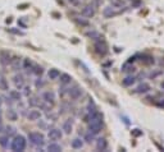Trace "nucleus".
<instances>
[{"instance_id":"f257e3e1","label":"nucleus","mask_w":164,"mask_h":152,"mask_svg":"<svg viewBox=\"0 0 164 152\" xmlns=\"http://www.w3.org/2000/svg\"><path fill=\"white\" fill-rule=\"evenodd\" d=\"M26 147H27V141H26L24 136H22V134L14 136L13 141L11 142V150L14 152H22L26 150Z\"/></svg>"},{"instance_id":"f03ea898","label":"nucleus","mask_w":164,"mask_h":152,"mask_svg":"<svg viewBox=\"0 0 164 152\" xmlns=\"http://www.w3.org/2000/svg\"><path fill=\"white\" fill-rule=\"evenodd\" d=\"M94 49H95V53H96L98 55H100V56H105L108 54V51H109L107 42L103 40V37L101 38H98L96 41H95Z\"/></svg>"},{"instance_id":"7ed1b4c3","label":"nucleus","mask_w":164,"mask_h":152,"mask_svg":"<svg viewBox=\"0 0 164 152\" xmlns=\"http://www.w3.org/2000/svg\"><path fill=\"white\" fill-rule=\"evenodd\" d=\"M28 141L33 146H42L45 143V137L40 132H31L28 133Z\"/></svg>"},{"instance_id":"20e7f679","label":"nucleus","mask_w":164,"mask_h":152,"mask_svg":"<svg viewBox=\"0 0 164 152\" xmlns=\"http://www.w3.org/2000/svg\"><path fill=\"white\" fill-rule=\"evenodd\" d=\"M103 128V119H98V120H92L89 123V132L92 134H98L101 132Z\"/></svg>"},{"instance_id":"39448f33","label":"nucleus","mask_w":164,"mask_h":152,"mask_svg":"<svg viewBox=\"0 0 164 152\" xmlns=\"http://www.w3.org/2000/svg\"><path fill=\"white\" fill-rule=\"evenodd\" d=\"M12 60V54L6 50H0V65L2 66H8Z\"/></svg>"},{"instance_id":"423d86ee","label":"nucleus","mask_w":164,"mask_h":152,"mask_svg":"<svg viewBox=\"0 0 164 152\" xmlns=\"http://www.w3.org/2000/svg\"><path fill=\"white\" fill-rule=\"evenodd\" d=\"M136 58H140L139 60H140L144 65H154V64H155L154 56H151V55H149V54H137Z\"/></svg>"},{"instance_id":"0eeeda50","label":"nucleus","mask_w":164,"mask_h":152,"mask_svg":"<svg viewBox=\"0 0 164 152\" xmlns=\"http://www.w3.org/2000/svg\"><path fill=\"white\" fill-rule=\"evenodd\" d=\"M41 97H42V100H44V102L49 104L50 106H53L55 104V94H54V92H51V91L42 92Z\"/></svg>"},{"instance_id":"6e6552de","label":"nucleus","mask_w":164,"mask_h":152,"mask_svg":"<svg viewBox=\"0 0 164 152\" xmlns=\"http://www.w3.org/2000/svg\"><path fill=\"white\" fill-rule=\"evenodd\" d=\"M67 94L69 95V97L72 100H77V98H80L81 95H82V88H80L78 86H74L72 88H68L67 90Z\"/></svg>"},{"instance_id":"1a4fd4ad","label":"nucleus","mask_w":164,"mask_h":152,"mask_svg":"<svg viewBox=\"0 0 164 152\" xmlns=\"http://www.w3.org/2000/svg\"><path fill=\"white\" fill-rule=\"evenodd\" d=\"M151 90L150 84L146 83V82H142L141 84H139L135 90H133V94H139V95H144V94H148V92Z\"/></svg>"},{"instance_id":"9d476101","label":"nucleus","mask_w":164,"mask_h":152,"mask_svg":"<svg viewBox=\"0 0 164 152\" xmlns=\"http://www.w3.org/2000/svg\"><path fill=\"white\" fill-rule=\"evenodd\" d=\"M48 137L50 141H57V139H60L63 137V133L60 129L58 128H53V129H50L49 133H48Z\"/></svg>"},{"instance_id":"9b49d317","label":"nucleus","mask_w":164,"mask_h":152,"mask_svg":"<svg viewBox=\"0 0 164 152\" xmlns=\"http://www.w3.org/2000/svg\"><path fill=\"white\" fill-rule=\"evenodd\" d=\"M81 14L83 17H86V18H91V17L95 15V6L92 4H89V5H86L83 9L81 10Z\"/></svg>"},{"instance_id":"f8f14e48","label":"nucleus","mask_w":164,"mask_h":152,"mask_svg":"<svg viewBox=\"0 0 164 152\" xmlns=\"http://www.w3.org/2000/svg\"><path fill=\"white\" fill-rule=\"evenodd\" d=\"M13 83L15 84L17 90H22L23 86H24V77H23L22 74L17 73V74L14 75V77H13Z\"/></svg>"},{"instance_id":"ddd939ff","label":"nucleus","mask_w":164,"mask_h":152,"mask_svg":"<svg viewBox=\"0 0 164 152\" xmlns=\"http://www.w3.org/2000/svg\"><path fill=\"white\" fill-rule=\"evenodd\" d=\"M40 118H41V113H40L39 110H35V109H32V110H30V111H28V114H27V119H28L30 122L39 120Z\"/></svg>"},{"instance_id":"4468645a","label":"nucleus","mask_w":164,"mask_h":152,"mask_svg":"<svg viewBox=\"0 0 164 152\" xmlns=\"http://www.w3.org/2000/svg\"><path fill=\"white\" fill-rule=\"evenodd\" d=\"M9 65H12V69H13V70H19V68L22 66L21 58H19V56L12 58V60H11V64H9Z\"/></svg>"},{"instance_id":"2eb2a0df","label":"nucleus","mask_w":164,"mask_h":152,"mask_svg":"<svg viewBox=\"0 0 164 152\" xmlns=\"http://www.w3.org/2000/svg\"><path fill=\"white\" fill-rule=\"evenodd\" d=\"M59 81H60V84H63V86H67V84H69L72 82V77L69 74L67 73H62L59 75Z\"/></svg>"},{"instance_id":"dca6fc26","label":"nucleus","mask_w":164,"mask_h":152,"mask_svg":"<svg viewBox=\"0 0 164 152\" xmlns=\"http://www.w3.org/2000/svg\"><path fill=\"white\" fill-rule=\"evenodd\" d=\"M137 79H136V77H135V75H132V74H129V75H127V77L122 81V83H123V86L124 87H131L132 86V84L136 82Z\"/></svg>"},{"instance_id":"f3484780","label":"nucleus","mask_w":164,"mask_h":152,"mask_svg":"<svg viewBox=\"0 0 164 152\" xmlns=\"http://www.w3.org/2000/svg\"><path fill=\"white\" fill-rule=\"evenodd\" d=\"M122 72L132 74V73H135V72H136V66H135V65H132L131 63H126V64H123V66H122Z\"/></svg>"},{"instance_id":"a211bd4d","label":"nucleus","mask_w":164,"mask_h":152,"mask_svg":"<svg viewBox=\"0 0 164 152\" xmlns=\"http://www.w3.org/2000/svg\"><path fill=\"white\" fill-rule=\"evenodd\" d=\"M96 148L99 151H105L108 148V142H107V139H104V138L98 139V142H96Z\"/></svg>"},{"instance_id":"6ab92c4d","label":"nucleus","mask_w":164,"mask_h":152,"mask_svg":"<svg viewBox=\"0 0 164 152\" xmlns=\"http://www.w3.org/2000/svg\"><path fill=\"white\" fill-rule=\"evenodd\" d=\"M103 13H104V17H105V18H111V17H114V15L119 14V12L114 10V8H105Z\"/></svg>"},{"instance_id":"aec40b11","label":"nucleus","mask_w":164,"mask_h":152,"mask_svg":"<svg viewBox=\"0 0 164 152\" xmlns=\"http://www.w3.org/2000/svg\"><path fill=\"white\" fill-rule=\"evenodd\" d=\"M30 72H31L32 74H35V75H41L42 73H44V68H42L41 65L33 64V65H32V68L30 69Z\"/></svg>"},{"instance_id":"412c9836","label":"nucleus","mask_w":164,"mask_h":152,"mask_svg":"<svg viewBox=\"0 0 164 152\" xmlns=\"http://www.w3.org/2000/svg\"><path fill=\"white\" fill-rule=\"evenodd\" d=\"M62 130H64L65 134H71V132H72V120L71 119H68V120H65L63 123Z\"/></svg>"},{"instance_id":"4be33fe9","label":"nucleus","mask_w":164,"mask_h":152,"mask_svg":"<svg viewBox=\"0 0 164 152\" xmlns=\"http://www.w3.org/2000/svg\"><path fill=\"white\" fill-rule=\"evenodd\" d=\"M32 65H33V63H32L31 59H28V58H26V59H23V60H22V68L24 70L30 72V69L32 68Z\"/></svg>"},{"instance_id":"5701e85b","label":"nucleus","mask_w":164,"mask_h":152,"mask_svg":"<svg viewBox=\"0 0 164 152\" xmlns=\"http://www.w3.org/2000/svg\"><path fill=\"white\" fill-rule=\"evenodd\" d=\"M9 97H11V100H13V101H21L22 95L19 94V91L12 90V91H9Z\"/></svg>"},{"instance_id":"b1692460","label":"nucleus","mask_w":164,"mask_h":152,"mask_svg":"<svg viewBox=\"0 0 164 152\" xmlns=\"http://www.w3.org/2000/svg\"><path fill=\"white\" fill-rule=\"evenodd\" d=\"M0 90H3V91H8V90H9L8 81H6V78L4 77L3 74H0Z\"/></svg>"},{"instance_id":"393cba45","label":"nucleus","mask_w":164,"mask_h":152,"mask_svg":"<svg viewBox=\"0 0 164 152\" xmlns=\"http://www.w3.org/2000/svg\"><path fill=\"white\" fill-rule=\"evenodd\" d=\"M59 75H60V72H59L58 69H55V68L50 69L49 73H48V77H49V79H51V81L58 79V78H59Z\"/></svg>"},{"instance_id":"a878e982","label":"nucleus","mask_w":164,"mask_h":152,"mask_svg":"<svg viewBox=\"0 0 164 152\" xmlns=\"http://www.w3.org/2000/svg\"><path fill=\"white\" fill-rule=\"evenodd\" d=\"M48 151H50V152H60V151H62V146L58 145V143H55V142H51L50 145L48 146Z\"/></svg>"},{"instance_id":"bb28decb","label":"nucleus","mask_w":164,"mask_h":152,"mask_svg":"<svg viewBox=\"0 0 164 152\" xmlns=\"http://www.w3.org/2000/svg\"><path fill=\"white\" fill-rule=\"evenodd\" d=\"M71 146H72V148H74V150H80V148H82V146H83V142H82V139H80V138H74V139L72 141V143H71Z\"/></svg>"},{"instance_id":"cd10ccee","label":"nucleus","mask_w":164,"mask_h":152,"mask_svg":"<svg viewBox=\"0 0 164 152\" xmlns=\"http://www.w3.org/2000/svg\"><path fill=\"white\" fill-rule=\"evenodd\" d=\"M0 146L3 148H8V146H9V137H8L6 134L0 136Z\"/></svg>"},{"instance_id":"c85d7f7f","label":"nucleus","mask_w":164,"mask_h":152,"mask_svg":"<svg viewBox=\"0 0 164 152\" xmlns=\"http://www.w3.org/2000/svg\"><path fill=\"white\" fill-rule=\"evenodd\" d=\"M110 4L113 8H120V9H122V6H126L124 0H110Z\"/></svg>"},{"instance_id":"c756f323","label":"nucleus","mask_w":164,"mask_h":152,"mask_svg":"<svg viewBox=\"0 0 164 152\" xmlns=\"http://www.w3.org/2000/svg\"><path fill=\"white\" fill-rule=\"evenodd\" d=\"M6 116H8V119L9 120H17V113L14 109H8V113H6Z\"/></svg>"},{"instance_id":"7c9ffc66","label":"nucleus","mask_w":164,"mask_h":152,"mask_svg":"<svg viewBox=\"0 0 164 152\" xmlns=\"http://www.w3.org/2000/svg\"><path fill=\"white\" fill-rule=\"evenodd\" d=\"M89 37H91L92 40H98V38H101L103 36H100V33L99 32H96V31H91V32H87L86 33Z\"/></svg>"},{"instance_id":"2f4dec72","label":"nucleus","mask_w":164,"mask_h":152,"mask_svg":"<svg viewBox=\"0 0 164 152\" xmlns=\"http://www.w3.org/2000/svg\"><path fill=\"white\" fill-rule=\"evenodd\" d=\"M5 130H6V136L9 138L12 136H15V128H14V126H6Z\"/></svg>"},{"instance_id":"473e14b6","label":"nucleus","mask_w":164,"mask_h":152,"mask_svg":"<svg viewBox=\"0 0 164 152\" xmlns=\"http://www.w3.org/2000/svg\"><path fill=\"white\" fill-rule=\"evenodd\" d=\"M162 73H163V70H159V69H157V70H155L154 73H151V74L149 75V78H150V79H155V78H157L158 75H160Z\"/></svg>"},{"instance_id":"72a5a7b5","label":"nucleus","mask_w":164,"mask_h":152,"mask_svg":"<svg viewBox=\"0 0 164 152\" xmlns=\"http://www.w3.org/2000/svg\"><path fill=\"white\" fill-rule=\"evenodd\" d=\"M94 136H95V134H92V133H90V132H89V133L85 136V141L87 142V143H91V142L94 141Z\"/></svg>"},{"instance_id":"f704fd0d","label":"nucleus","mask_w":164,"mask_h":152,"mask_svg":"<svg viewBox=\"0 0 164 152\" xmlns=\"http://www.w3.org/2000/svg\"><path fill=\"white\" fill-rule=\"evenodd\" d=\"M132 136L133 137H140V136H142V130H140V129H132Z\"/></svg>"},{"instance_id":"c9c22d12","label":"nucleus","mask_w":164,"mask_h":152,"mask_svg":"<svg viewBox=\"0 0 164 152\" xmlns=\"http://www.w3.org/2000/svg\"><path fill=\"white\" fill-rule=\"evenodd\" d=\"M155 105H157L158 107H163L164 109V98H158L157 101H155Z\"/></svg>"},{"instance_id":"e433bc0d","label":"nucleus","mask_w":164,"mask_h":152,"mask_svg":"<svg viewBox=\"0 0 164 152\" xmlns=\"http://www.w3.org/2000/svg\"><path fill=\"white\" fill-rule=\"evenodd\" d=\"M145 100H150V101H153V102H155V101L158 100V96H155V95H149V96H145Z\"/></svg>"},{"instance_id":"4c0bfd02","label":"nucleus","mask_w":164,"mask_h":152,"mask_svg":"<svg viewBox=\"0 0 164 152\" xmlns=\"http://www.w3.org/2000/svg\"><path fill=\"white\" fill-rule=\"evenodd\" d=\"M44 84H45V82H42L41 78H39V79L36 81V87H37V88H42V87H44Z\"/></svg>"},{"instance_id":"58836bf2","label":"nucleus","mask_w":164,"mask_h":152,"mask_svg":"<svg viewBox=\"0 0 164 152\" xmlns=\"http://www.w3.org/2000/svg\"><path fill=\"white\" fill-rule=\"evenodd\" d=\"M76 22L78 24H81V26H87V24H89L87 21H83V19H80V18H76Z\"/></svg>"},{"instance_id":"ea45409f","label":"nucleus","mask_w":164,"mask_h":152,"mask_svg":"<svg viewBox=\"0 0 164 152\" xmlns=\"http://www.w3.org/2000/svg\"><path fill=\"white\" fill-rule=\"evenodd\" d=\"M30 95H31V87L26 86L24 87V96H30Z\"/></svg>"},{"instance_id":"a19ab883","label":"nucleus","mask_w":164,"mask_h":152,"mask_svg":"<svg viewBox=\"0 0 164 152\" xmlns=\"http://www.w3.org/2000/svg\"><path fill=\"white\" fill-rule=\"evenodd\" d=\"M135 62H136V55L129 56V58H128V60H127V63H131V64H133Z\"/></svg>"},{"instance_id":"79ce46f5","label":"nucleus","mask_w":164,"mask_h":152,"mask_svg":"<svg viewBox=\"0 0 164 152\" xmlns=\"http://www.w3.org/2000/svg\"><path fill=\"white\" fill-rule=\"evenodd\" d=\"M8 31H9V32H12V33H15V35H23V32H21V31H17V30H13V28H9Z\"/></svg>"},{"instance_id":"37998d69","label":"nucleus","mask_w":164,"mask_h":152,"mask_svg":"<svg viewBox=\"0 0 164 152\" xmlns=\"http://www.w3.org/2000/svg\"><path fill=\"white\" fill-rule=\"evenodd\" d=\"M4 126H3V122H2V109H0V132H3Z\"/></svg>"},{"instance_id":"c03bdc74","label":"nucleus","mask_w":164,"mask_h":152,"mask_svg":"<svg viewBox=\"0 0 164 152\" xmlns=\"http://www.w3.org/2000/svg\"><path fill=\"white\" fill-rule=\"evenodd\" d=\"M160 88H162V90H164V81L160 83Z\"/></svg>"}]
</instances>
